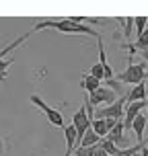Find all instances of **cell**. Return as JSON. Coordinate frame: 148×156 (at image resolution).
Returning a JSON list of instances; mask_svg holds the SVG:
<instances>
[{
    "label": "cell",
    "instance_id": "6da1fadb",
    "mask_svg": "<svg viewBox=\"0 0 148 156\" xmlns=\"http://www.w3.org/2000/svg\"><path fill=\"white\" fill-rule=\"evenodd\" d=\"M43 29H56L60 33H74V35H91V37H97L101 39V35L95 31L93 27L88 25H80V23H74L72 19H58V21H41V23L33 25L31 31H43Z\"/></svg>",
    "mask_w": 148,
    "mask_h": 156
},
{
    "label": "cell",
    "instance_id": "7a4b0ae2",
    "mask_svg": "<svg viewBox=\"0 0 148 156\" xmlns=\"http://www.w3.org/2000/svg\"><path fill=\"white\" fill-rule=\"evenodd\" d=\"M130 60V64H128V68H125L124 72H119L117 74V82H121V84H140V82H144L148 78V68H146V64H134L132 62V58H128Z\"/></svg>",
    "mask_w": 148,
    "mask_h": 156
},
{
    "label": "cell",
    "instance_id": "3957f363",
    "mask_svg": "<svg viewBox=\"0 0 148 156\" xmlns=\"http://www.w3.org/2000/svg\"><path fill=\"white\" fill-rule=\"evenodd\" d=\"M31 33H33V31L23 33V35H21V37H16L15 41L10 43V45H6V47H2V49H0V80H2V82L6 80V70H8V66L15 62V58H6V55L10 54V51H15L19 45H23L25 41L29 39V35H31Z\"/></svg>",
    "mask_w": 148,
    "mask_h": 156
},
{
    "label": "cell",
    "instance_id": "277c9868",
    "mask_svg": "<svg viewBox=\"0 0 148 156\" xmlns=\"http://www.w3.org/2000/svg\"><path fill=\"white\" fill-rule=\"evenodd\" d=\"M29 101H31L33 105L37 107V109H41L43 113H45L47 121H49L52 125H56V127H62V129L66 127V123H64V117H62V113H60L58 109H54V107H49V105H47V103L43 101V99H41L39 94H31V97H29Z\"/></svg>",
    "mask_w": 148,
    "mask_h": 156
},
{
    "label": "cell",
    "instance_id": "5b68a950",
    "mask_svg": "<svg viewBox=\"0 0 148 156\" xmlns=\"http://www.w3.org/2000/svg\"><path fill=\"white\" fill-rule=\"evenodd\" d=\"M125 113V97H119L113 105H107L103 109H95V119H115L121 121Z\"/></svg>",
    "mask_w": 148,
    "mask_h": 156
},
{
    "label": "cell",
    "instance_id": "8992f818",
    "mask_svg": "<svg viewBox=\"0 0 148 156\" xmlns=\"http://www.w3.org/2000/svg\"><path fill=\"white\" fill-rule=\"evenodd\" d=\"M119 97H117L111 88H107V86H101L99 90H95V93L88 94V105L93 107V109H97L99 105H113V103L117 101Z\"/></svg>",
    "mask_w": 148,
    "mask_h": 156
},
{
    "label": "cell",
    "instance_id": "52a82bcc",
    "mask_svg": "<svg viewBox=\"0 0 148 156\" xmlns=\"http://www.w3.org/2000/svg\"><path fill=\"white\" fill-rule=\"evenodd\" d=\"M72 125H74V129H76V136H78V142L82 140V136H85V132L91 127V117L86 115V109L85 105L80 107V109L72 115Z\"/></svg>",
    "mask_w": 148,
    "mask_h": 156
},
{
    "label": "cell",
    "instance_id": "ba28073f",
    "mask_svg": "<svg viewBox=\"0 0 148 156\" xmlns=\"http://www.w3.org/2000/svg\"><path fill=\"white\" fill-rule=\"evenodd\" d=\"M146 84L144 82H140V84L132 86L130 90H128V94H125V103H136V101H146Z\"/></svg>",
    "mask_w": 148,
    "mask_h": 156
},
{
    "label": "cell",
    "instance_id": "9c48e42d",
    "mask_svg": "<svg viewBox=\"0 0 148 156\" xmlns=\"http://www.w3.org/2000/svg\"><path fill=\"white\" fill-rule=\"evenodd\" d=\"M64 136H66V156H72L74 146H78V136H76V129H74L72 123H68L64 127Z\"/></svg>",
    "mask_w": 148,
    "mask_h": 156
},
{
    "label": "cell",
    "instance_id": "30bf717a",
    "mask_svg": "<svg viewBox=\"0 0 148 156\" xmlns=\"http://www.w3.org/2000/svg\"><path fill=\"white\" fill-rule=\"evenodd\" d=\"M146 121H148V117H146V115H142V113L132 121V129H134V133H136V140H138V144L146 142V140H144V129H146Z\"/></svg>",
    "mask_w": 148,
    "mask_h": 156
},
{
    "label": "cell",
    "instance_id": "8fae6325",
    "mask_svg": "<svg viewBox=\"0 0 148 156\" xmlns=\"http://www.w3.org/2000/svg\"><path fill=\"white\" fill-rule=\"evenodd\" d=\"M80 88L85 90V94H91V93H95V90H99V88H101V80L93 78L91 74H85L82 80H80Z\"/></svg>",
    "mask_w": 148,
    "mask_h": 156
},
{
    "label": "cell",
    "instance_id": "7c38bea8",
    "mask_svg": "<svg viewBox=\"0 0 148 156\" xmlns=\"http://www.w3.org/2000/svg\"><path fill=\"white\" fill-rule=\"evenodd\" d=\"M107 140L113 142L117 148H119V144H121V142L125 140V129H124V123H121V121H117L115 127H113V129H111V132L107 133Z\"/></svg>",
    "mask_w": 148,
    "mask_h": 156
},
{
    "label": "cell",
    "instance_id": "4fadbf2b",
    "mask_svg": "<svg viewBox=\"0 0 148 156\" xmlns=\"http://www.w3.org/2000/svg\"><path fill=\"white\" fill-rule=\"evenodd\" d=\"M91 129H93L99 138H107V133H109V127H107V121L105 119H91Z\"/></svg>",
    "mask_w": 148,
    "mask_h": 156
},
{
    "label": "cell",
    "instance_id": "5bb4252c",
    "mask_svg": "<svg viewBox=\"0 0 148 156\" xmlns=\"http://www.w3.org/2000/svg\"><path fill=\"white\" fill-rule=\"evenodd\" d=\"M132 45H134L136 51H140V54H148V27H146V31L142 33V35L134 41Z\"/></svg>",
    "mask_w": 148,
    "mask_h": 156
},
{
    "label": "cell",
    "instance_id": "9a60e30c",
    "mask_svg": "<svg viewBox=\"0 0 148 156\" xmlns=\"http://www.w3.org/2000/svg\"><path fill=\"white\" fill-rule=\"evenodd\" d=\"M134 25H136V39L146 31L148 27V16H134Z\"/></svg>",
    "mask_w": 148,
    "mask_h": 156
},
{
    "label": "cell",
    "instance_id": "2e32d148",
    "mask_svg": "<svg viewBox=\"0 0 148 156\" xmlns=\"http://www.w3.org/2000/svg\"><path fill=\"white\" fill-rule=\"evenodd\" d=\"M142 146H146V142L136 144V146H128V148H119V152H117L115 156H136V154L142 150Z\"/></svg>",
    "mask_w": 148,
    "mask_h": 156
},
{
    "label": "cell",
    "instance_id": "e0dca14e",
    "mask_svg": "<svg viewBox=\"0 0 148 156\" xmlns=\"http://www.w3.org/2000/svg\"><path fill=\"white\" fill-rule=\"evenodd\" d=\"M119 23H121V27H124V35L125 39L132 37V29H134V16H125V19H117Z\"/></svg>",
    "mask_w": 148,
    "mask_h": 156
},
{
    "label": "cell",
    "instance_id": "ac0fdd59",
    "mask_svg": "<svg viewBox=\"0 0 148 156\" xmlns=\"http://www.w3.org/2000/svg\"><path fill=\"white\" fill-rule=\"evenodd\" d=\"M99 148H103V150H105V152H107L109 156H115L117 152H119V148H117L113 142H109L107 138H103V140L99 142Z\"/></svg>",
    "mask_w": 148,
    "mask_h": 156
},
{
    "label": "cell",
    "instance_id": "d6986e66",
    "mask_svg": "<svg viewBox=\"0 0 148 156\" xmlns=\"http://www.w3.org/2000/svg\"><path fill=\"white\" fill-rule=\"evenodd\" d=\"M88 74H91L93 78H97V80H103V78H105V74H103V66H101L99 62L91 66V70H88Z\"/></svg>",
    "mask_w": 148,
    "mask_h": 156
},
{
    "label": "cell",
    "instance_id": "ffe728a7",
    "mask_svg": "<svg viewBox=\"0 0 148 156\" xmlns=\"http://www.w3.org/2000/svg\"><path fill=\"white\" fill-rule=\"evenodd\" d=\"M93 156H109V154H107L103 148H99V144H97V146L93 148Z\"/></svg>",
    "mask_w": 148,
    "mask_h": 156
},
{
    "label": "cell",
    "instance_id": "44dd1931",
    "mask_svg": "<svg viewBox=\"0 0 148 156\" xmlns=\"http://www.w3.org/2000/svg\"><path fill=\"white\" fill-rule=\"evenodd\" d=\"M140 156H148V146H142V150H140Z\"/></svg>",
    "mask_w": 148,
    "mask_h": 156
},
{
    "label": "cell",
    "instance_id": "7402d4cb",
    "mask_svg": "<svg viewBox=\"0 0 148 156\" xmlns=\"http://www.w3.org/2000/svg\"><path fill=\"white\" fill-rule=\"evenodd\" d=\"M2 152H4V140L0 138V156H2Z\"/></svg>",
    "mask_w": 148,
    "mask_h": 156
},
{
    "label": "cell",
    "instance_id": "603a6c76",
    "mask_svg": "<svg viewBox=\"0 0 148 156\" xmlns=\"http://www.w3.org/2000/svg\"><path fill=\"white\" fill-rule=\"evenodd\" d=\"M144 109H146V111H148V94H146V107H144Z\"/></svg>",
    "mask_w": 148,
    "mask_h": 156
}]
</instances>
